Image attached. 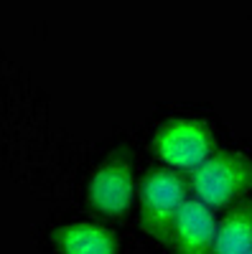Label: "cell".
Masks as SVG:
<instances>
[{
    "label": "cell",
    "mask_w": 252,
    "mask_h": 254,
    "mask_svg": "<svg viewBox=\"0 0 252 254\" xmlns=\"http://www.w3.org/2000/svg\"><path fill=\"white\" fill-rule=\"evenodd\" d=\"M191 186L209 208L227 206L252 190V158L237 150H214L191 171Z\"/></svg>",
    "instance_id": "6da1fadb"
},
{
    "label": "cell",
    "mask_w": 252,
    "mask_h": 254,
    "mask_svg": "<svg viewBox=\"0 0 252 254\" xmlns=\"http://www.w3.org/2000/svg\"><path fill=\"white\" fill-rule=\"evenodd\" d=\"M186 201V183L173 171H151L140 186V226L161 244H171L176 216Z\"/></svg>",
    "instance_id": "7a4b0ae2"
},
{
    "label": "cell",
    "mask_w": 252,
    "mask_h": 254,
    "mask_svg": "<svg viewBox=\"0 0 252 254\" xmlns=\"http://www.w3.org/2000/svg\"><path fill=\"white\" fill-rule=\"evenodd\" d=\"M153 147L166 163L194 171L214 153V132L199 117H171L156 132Z\"/></svg>",
    "instance_id": "3957f363"
},
{
    "label": "cell",
    "mask_w": 252,
    "mask_h": 254,
    "mask_svg": "<svg viewBox=\"0 0 252 254\" xmlns=\"http://www.w3.org/2000/svg\"><path fill=\"white\" fill-rule=\"evenodd\" d=\"M133 186H135L133 183V165H130L128 155L112 153L94 171L89 188H87V198L102 214L122 216L130 208Z\"/></svg>",
    "instance_id": "277c9868"
},
{
    "label": "cell",
    "mask_w": 252,
    "mask_h": 254,
    "mask_svg": "<svg viewBox=\"0 0 252 254\" xmlns=\"http://www.w3.org/2000/svg\"><path fill=\"white\" fill-rule=\"evenodd\" d=\"M217 219L204 201L186 198L171 234L173 254H214Z\"/></svg>",
    "instance_id": "5b68a950"
},
{
    "label": "cell",
    "mask_w": 252,
    "mask_h": 254,
    "mask_svg": "<svg viewBox=\"0 0 252 254\" xmlns=\"http://www.w3.org/2000/svg\"><path fill=\"white\" fill-rule=\"evenodd\" d=\"M54 244L61 254H117L115 234L92 221H74L59 226L54 231Z\"/></svg>",
    "instance_id": "8992f818"
},
{
    "label": "cell",
    "mask_w": 252,
    "mask_h": 254,
    "mask_svg": "<svg viewBox=\"0 0 252 254\" xmlns=\"http://www.w3.org/2000/svg\"><path fill=\"white\" fill-rule=\"evenodd\" d=\"M252 249V198L235 203L217 224L214 254H247Z\"/></svg>",
    "instance_id": "52a82bcc"
},
{
    "label": "cell",
    "mask_w": 252,
    "mask_h": 254,
    "mask_svg": "<svg viewBox=\"0 0 252 254\" xmlns=\"http://www.w3.org/2000/svg\"><path fill=\"white\" fill-rule=\"evenodd\" d=\"M247 254H252V249H250V252H247Z\"/></svg>",
    "instance_id": "ba28073f"
}]
</instances>
